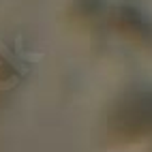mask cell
Masks as SVG:
<instances>
[{"label": "cell", "instance_id": "1", "mask_svg": "<svg viewBox=\"0 0 152 152\" xmlns=\"http://www.w3.org/2000/svg\"><path fill=\"white\" fill-rule=\"evenodd\" d=\"M116 126L129 135L152 131V92L135 96L120 107L116 114Z\"/></svg>", "mask_w": 152, "mask_h": 152}]
</instances>
